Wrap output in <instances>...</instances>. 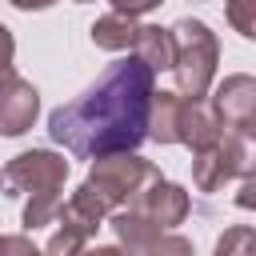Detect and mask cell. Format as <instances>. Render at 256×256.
<instances>
[{
  "label": "cell",
  "mask_w": 256,
  "mask_h": 256,
  "mask_svg": "<svg viewBox=\"0 0 256 256\" xmlns=\"http://www.w3.org/2000/svg\"><path fill=\"white\" fill-rule=\"evenodd\" d=\"M76 4H88V0H76Z\"/></svg>",
  "instance_id": "484cf974"
},
{
  "label": "cell",
  "mask_w": 256,
  "mask_h": 256,
  "mask_svg": "<svg viewBox=\"0 0 256 256\" xmlns=\"http://www.w3.org/2000/svg\"><path fill=\"white\" fill-rule=\"evenodd\" d=\"M224 16H228L232 32H240L244 40H256V0H228Z\"/></svg>",
  "instance_id": "2e32d148"
},
{
  "label": "cell",
  "mask_w": 256,
  "mask_h": 256,
  "mask_svg": "<svg viewBox=\"0 0 256 256\" xmlns=\"http://www.w3.org/2000/svg\"><path fill=\"white\" fill-rule=\"evenodd\" d=\"M256 176V128L232 132L224 128L204 152H192V184L200 192H216L228 180H252Z\"/></svg>",
  "instance_id": "3957f363"
},
{
  "label": "cell",
  "mask_w": 256,
  "mask_h": 256,
  "mask_svg": "<svg viewBox=\"0 0 256 256\" xmlns=\"http://www.w3.org/2000/svg\"><path fill=\"white\" fill-rule=\"evenodd\" d=\"M12 60H16V40H12V32L0 24V92H4V88H8L16 76H20Z\"/></svg>",
  "instance_id": "d6986e66"
},
{
  "label": "cell",
  "mask_w": 256,
  "mask_h": 256,
  "mask_svg": "<svg viewBox=\"0 0 256 256\" xmlns=\"http://www.w3.org/2000/svg\"><path fill=\"white\" fill-rule=\"evenodd\" d=\"M0 188H4V172H0Z\"/></svg>",
  "instance_id": "d4e9b609"
},
{
  "label": "cell",
  "mask_w": 256,
  "mask_h": 256,
  "mask_svg": "<svg viewBox=\"0 0 256 256\" xmlns=\"http://www.w3.org/2000/svg\"><path fill=\"white\" fill-rule=\"evenodd\" d=\"M156 180H164V176H160V168H156L152 160L136 156V152L96 156V160H92V168H88V176H84V184L104 200V208H108V212L128 208V204H132L144 188H152Z\"/></svg>",
  "instance_id": "277c9868"
},
{
  "label": "cell",
  "mask_w": 256,
  "mask_h": 256,
  "mask_svg": "<svg viewBox=\"0 0 256 256\" xmlns=\"http://www.w3.org/2000/svg\"><path fill=\"white\" fill-rule=\"evenodd\" d=\"M236 208H244V212H256V176L240 184V192H236Z\"/></svg>",
  "instance_id": "7402d4cb"
},
{
  "label": "cell",
  "mask_w": 256,
  "mask_h": 256,
  "mask_svg": "<svg viewBox=\"0 0 256 256\" xmlns=\"http://www.w3.org/2000/svg\"><path fill=\"white\" fill-rule=\"evenodd\" d=\"M80 256H132V252L120 248V244H96V248H84Z\"/></svg>",
  "instance_id": "603a6c76"
},
{
  "label": "cell",
  "mask_w": 256,
  "mask_h": 256,
  "mask_svg": "<svg viewBox=\"0 0 256 256\" xmlns=\"http://www.w3.org/2000/svg\"><path fill=\"white\" fill-rule=\"evenodd\" d=\"M68 180V160L52 148H32L8 160L4 168V188L8 196H40V192H60Z\"/></svg>",
  "instance_id": "5b68a950"
},
{
  "label": "cell",
  "mask_w": 256,
  "mask_h": 256,
  "mask_svg": "<svg viewBox=\"0 0 256 256\" xmlns=\"http://www.w3.org/2000/svg\"><path fill=\"white\" fill-rule=\"evenodd\" d=\"M184 100H188V96L168 92V88H160V92L152 96V108H148V140H156V144H180Z\"/></svg>",
  "instance_id": "30bf717a"
},
{
  "label": "cell",
  "mask_w": 256,
  "mask_h": 256,
  "mask_svg": "<svg viewBox=\"0 0 256 256\" xmlns=\"http://www.w3.org/2000/svg\"><path fill=\"white\" fill-rule=\"evenodd\" d=\"M164 0H112V12H120V16H144V12H156Z\"/></svg>",
  "instance_id": "44dd1931"
},
{
  "label": "cell",
  "mask_w": 256,
  "mask_h": 256,
  "mask_svg": "<svg viewBox=\"0 0 256 256\" xmlns=\"http://www.w3.org/2000/svg\"><path fill=\"white\" fill-rule=\"evenodd\" d=\"M140 256H192V240L180 236V232H164V236H156Z\"/></svg>",
  "instance_id": "ac0fdd59"
},
{
  "label": "cell",
  "mask_w": 256,
  "mask_h": 256,
  "mask_svg": "<svg viewBox=\"0 0 256 256\" xmlns=\"http://www.w3.org/2000/svg\"><path fill=\"white\" fill-rule=\"evenodd\" d=\"M84 248H88V236H84V232H76V228H68V224H60V228L52 232V240H48L44 256H80Z\"/></svg>",
  "instance_id": "e0dca14e"
},
{
  "label": "cell",
  "mask_w": 256,
  "mask_h": 256,
  "mask_svg": "<svg viewBox=\"0 0 256 256\" xmlns=\"http://www.w3.org/2000/svg\"><path fill=\"white\" fill-rule=\"evenodd\" d=\"M212 256H256V228H248V224L224 228Z\"/></svg>",
  "instance_id": "9a60e30c"
},
{
  "label": "cell",
  "mask_w": 256,
  "mask_h": 256,
  "mask_svg": "<svg viewBox=\"0 0 256 256\" xmlns=\"http://www.w3.org/2000/svg\"><path fill=\"white\" fill-rule=\"evenodd\" d=\"M136 32H140V24H136L132 16H120V12H108V16H100V20L88 28L92 44L104 48V52H132Z\"/></svg>",
  "instance_id": "4fadbf2b"
},
{
  "label": "cell",
  "mask_w": 256,
  "mask_h": 256,
  "mask_svg": "<svg viewBox=\"0 0 256 256\" xmlns=\"http://www.w3.org/2000/svg\"><path fill=\"white\" fill-rule=\"evenodd\" d=\"M212 116L220 120V128H232V132L256 128V76L248 72L224 76L212 92Z\"/></svg>",
  "instance_id": "8992f818"
},
{
  "label": "cell",
  "mask_w": 256,
  "mask_h": 256,
  "mask_svg": "<svg viewBox=\"0 0 256 256\" xmlns=\"http://www.w3.org/2000/svg\"><path fill=\"white\" fill-rule=\"evenodd\" d=\"M132 56L144 60L152 72H172V64H176V40H172V28L140 24L136 44H132Z\"/></svg>",
  "instance_id": "8fae6325"
},
{
  "label": "cell",
  "mask_w": 256,
  "mask_h": 256,
  "mask_svg": "<svg viewBox=\"0 0 256 256\" xmlns=\"http://www.w3.org/2000/svg\"><path fill=\"white\" fill-rule=\"evenodd\" d=\"M156 96V72L124 56L100 72L92 88L60 104L48 116V136L64 144L76 160H96L112 152H136L148 140V108Z\"/></svg>",
  "instance_id": "6da1fadb"
},
{
  "label": "cell",
  "mask_w": 256,
  "mask_h": 256,
  "mask_svg": "<svg viewBox=\"0 0 256 256\" xmlns=\"http://www.w3.org/2000/svg\"><path fill=\"white\" fill-rule=\"evenodd\" d=\"M56 0H12V8H20V12H44V8H52Z\"/></svg>",
  "instance_id": "cb8c5ba5"
},
{
  "label": "cell",
  "mask_w": 256,
  "mask_h": 256,
  "mask_svg": "<svg viewBox=\"0 0 256 256\" xmlns=\"http://www.w3.org/2000/svg\"><path fill=\"white\" fill-rule=\"evenodd\" d=\"M108 216H112V212L104 208V200H100L88 184H80V188L60 204V216H56V220H60V224H68V228H76V232H84V236L92 240V236H96V228H100Z\"/></svg>",
  "instance_id": "9c48e42d"
},
{
  "label": "cell",
  "mask_w": 256,
  "mask_h": 256,
  "mask_svg": "<svg viewBox=\"0 0 256 256\" xmlns=\"http://www.w3.org/2000/svg\"><path fill=\"white\" fill-rule=\"evenodd\" d=\"M128 208H136V212H140L144 220H152L160 232H172L176 224H184L192 200H188V192H184L180 184H172V180H156V184L144 188Z\"/></svg>",
  "instance_id": "52a82bcc"
},
{
  "label": "cell",
  "mask_w": 256,
  "mask_h": 256,
  "mask_svg": "<svg viewBox=\"0 0 256 256\" xmlns=\"http://www.w3.org/2000/svg\"><path fill=\"white\" fill-rule=\"evenodd\" d=\"M0 256H44L28 236H20V232H12V236H0Z\"/></svg>",
  "instance_id": "ffe728a7"
},
{
  "label": "cell",
  "mask_w": 256,
  "mask_h": 256,
  "mask_svg": "<svg viewBox=\"0 0 256 256\" xmlns=\"http://www.w3.org/2000/svg\"><path fill=\"white\" fill-rule=\"evenodd\" d=\"M60 204H64V196H60V192H40V196H28V200H24V212H20L24 228L32 232V228L52 224V220L60 216Z\"/></svg>",
  "instance_id": "5bb4252c"
},
{
  "label": "cell",
  "mask_w": 256,
  "mask_h": 256,
  "mask_svg": "<svg viewBox=\"0 0 256 256\" xmlns=\"http://www.w3.org/2000/svg\"><path fill=\"white\" fill-rule=\"evenodd\" d=\"M220 120L212 116V108L204 100H184V116H180V144H188L192 152H204L216 136H220Z\"/></svg>",
  "instance_id": "7c38bea8"
},
{
  "label": "cell",
  "mask_w": 256,
  "mask_h": 256,
  "mask_svg": "<svg viewBox=\"0 0 256 256\" xmlns=\"http://www.w3.org/2000/svg\"><path fill=\"white\" fill-rule=\"evenodd\" d=\"M40 112V92L32 80L16 76L4 92H0V136H24L36 124Z\"/></svg>",
  "instance_id": "ba28073f"
},
{
  "label": "cell",
  "mask_w": 256,
  "mask_h": 256,
  "mask_svg": "<svg viewBox=\"0 0 256 256\" xmlns=\"http://www.w3.org/2000/svg\"><path fill=\"white\" fill-rule=\"evenodd\" d=\"M172 40H176V64H172L176 92L188 96V100H204L212 80H216V64H220L216 32L204 20L184 16V20L172 24Z\"/></svg>",
  "instance_id": "7a4b0ae2"
}]
</instances>
